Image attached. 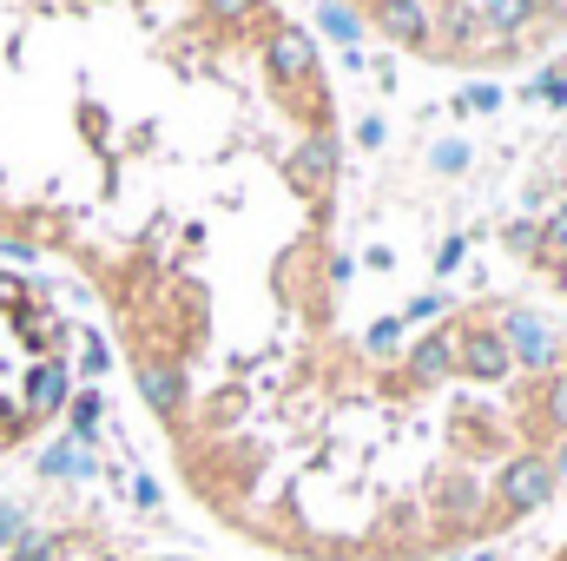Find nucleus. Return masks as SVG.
<instances>
[{
    "mask_svg": "<svg viewBox=\"0 0 567 561\" xmlns=\"http://www.w3.org/2000/svg\"><path fill=\"white\" fill-rule=\"evenodd\" d=\"M396 337H403V317H383V324L370 330V350H396Z\"/></svg>",
    "mask_w": 567,
    "mask_h": 561,
    "instance_id": "13",
    "label": "nucleus"
},
{
    "mask_svg": "<svg viewBox=\"0 0 567 561\" xmlns=\"http://www.w3.org/2000/svg\"><path fill=\"white\" fill-rule=\"evenodd\" d=\"M555 561H567V549H561V555H555Z\"/></svg>",
    "mask_w": 567,
    "mask_h": 561,
    "instance_id": "22",
    "label": "nucleus"
},
{
    "mask_svg": "<svg viewBox=\"0 0 567 561\" xmlns=\"http://www.w3.org/2000/svg\"><path fill=\"white\" fill-rule=\"evenodd\" d=\"M462 165H468V145H462V140L435 145V172H462Z\"/></svg>",
    "mask_w": 567,
    "mask_h": 561,
    "instance_id": "11",
    "label": "nucleus"
},
{
    "mask_svg": "<svg viewBox=\"0 0 567 561\" xmlns=\"http://www.w3.org/2000/svg\"><path fill=\"white\" fill-rule=\"evenodd\" d=\"M548 252H567V205L548 218Z\"/></svg>",
    "mask_w": 567,
    "mask_h": 561,
    "instance_id": "16",
    "label": "nucleus"
},
{
    "mask_svg": "<svg viewBox=\"0 0 567 561\" xmlns=\"http://www.w3.org/2000/svg\"><path fill=\"white\" fill-rule=\"evenodd\" d=\"M502 238H508V252H535L542 245V225H508Z\"/></svg>",
    "mask_w": 567,
    "mask_h": 561,
    "instance_id": "12",
    "label": "nucleus"
},
{
    "mask_svg": "<svg viewBox=\"0 0 567 561\" xmlns=\"http://www.w3.org/2000/svg\"><path fill=\"white\" fill-rule=\"evenodd\" d=\"M455 265H462V238H449V245H442V258H435V272H455Z\"/></svg>",
    "mask_w": 567,
    "mask_h": 561,
    "instance_id": "19",
    "label": "nucleus"
},
{
    "mask_svg": "<svg viewBox=\"0 0 567 561\" xmlns=\"http://www.w3.org/2000/svg\"><path fill=\"white\" fill-rule=\"evenodd\" d=\"M548 429H567V384L548 390Z\"/></svg>",
    "mask_w": 567,
    "mask_h": 561,
    "instance_id": "14",
    "label": "nucleus"
},
{
    "mask_svg": "<svg viewBox=\"0 0 567 561\" xmlns=\"http://www.w3.org/2000/svg\"><path fill=\"white\" fill-rule=\"evenodd\" d=\"M410 370H416V384H442V377H455V370H462V357H455V330L423 337V344L410 350Z\"/></svg>",
    "mask_w": 567,
    "mask_h": 561,
    "instance_id": "5",
    "label": "nucleus"
},
{
    "mask_svg": "<svg viewBox=\"0 0 567 561\" xmlns=\"http://www.w3.org/2000/svg\"><path fill=\"white\" fill-rule=\"evenodd\" d=\"M495 106H502V93H495V86H482V80L455 93V113H495Z\"/></svg>",
    "mask_w": 567,
    "mask_h": 561,
    "instance_id": "10",
    "label": "nucleus"
},
{
    "mask_svg": "<svg viewBox=\"0 0 567 561\" xmlns=\"http://www.w3.org/2000/svg\"><path fill=\"white\" fill-rule=\"evenodd\" d=\"M265 67H271V80H278V86L310 80V67H317V47H310V33L278 27V33H271V53H265Z\"/></svg>",
    "mask_w": 567,
    "mask_h": 561,
    "instance_id": "4",
    "label": "nucleus"
},
{
    "mask_svg": "<svg viewBox=\"0 0 567 561\" xmlns=\"http://www.w3.org/2000/svg\"><path fill=\"white\" fill-rule=\"evenodd\" d=\"M205 7H212V13H218V20H245V13H251V7H258V0H205Z\"/></svg>",
    "mask_w": 567,
    "mask_h": 561,
    "instance_id": "15",
    "label": "nucleus"
},
{
    "mask_svg": "<svg viewBox=\"0 0 567 561\" xmlns=\"http://www.w3.org/2000/svg\"><path fill=\"white\" fill-rule=\"evenodd\" d=\"M455 357H462V370H468L475 384H508V377H515V357H508L502 330H468V337H455Z\"/></svg>",
    "mask_w": 567,
    "mask_h": 561,
    "instance_id": "3",
    "label": "nucleus"
},
{
    "mask_svg": "<svg viewBox=\"0 0 567 561\" xmlns=\"http://www.w3.org/2000/svg\"><path fill=\"white\" fill-rule=\"evenodd\" d=\"M435 310H442V297H416V304L403 310V324H416V317H435Z\"/></svg>",
    "mask_w": 567,
    "mask_h": 561,
    "instance_id": "17",
    "label": "nucleus"
},
{
    "mask_svg": "<svg viewBox=\"0 0 567 561\" xmlns=\"http://www.w3.org/2000/svg\"><path fill=\"white\" fill-rule=\"evenodd\" d=\"M317 20H323V33H337L343 47H357V40H363V20H357L343 0H323V7H317Z\"/></svg>",
    "mask_w": 567,
    "mask_h": 561,
    "instance_id": "9",
    "label": "nucleus"
},
{
    "mask_svg": "<svg viewBox=\"0 0 567 561\" xmlns=\"http://www.w3.org/2000/svg\"><path fill=\"white\" fill-rule=\"evenodd\" d=\"M66 330L33 297V284L0 272V449L27 442L66 404Z\"/></svg>",
    "mask_w": 567,
    "mask_h": 561,
    "instance_id": "1",
    "label": "nucleus"
},
{
    "mask_svg": "<svg viewBox=\"0 0 567 561\" xmlns=\"http://www.w3.org/2000/svg\"><path fill=\"white\" fill-rule=\"evenodd\" d=\"M482 20H488V33H522L535 20V0H488Z\"/></svg>",
    "mask_w": 567,
    "mask_h": 561,
    "instance_id": "8",
    "label": "nucleus"
},
{
    "mask_svg": "<svg viewBox=\"0 0 567 561\" xmlns=\"http://www.w3.org/2000/svg\"><path fill=\"white\" fill-rule=\"evenodd\" d=\"M502 344H508V357H515L522 370H548V364H555V337H548V324H542L535 310H508V317H502Z\"/></svg>",
    "mask_w": 567,
    "mask_h": 561,
    "instance_id": "2",
    "label": "nucleus"
},
{
    "mask_svg": "<svg viewBox=\"0 0 567 561\" xmlns=\"http://www.w3.org/2000/svg\"><path fill=\"white\" fill-rule=\"evenodd\" d=\"M93 561H113V555H93ZM158 561H178V555H158Z\"/></svg>",
    "mask_w": 567,
    "mask_h": 561,
    "instance_id": "21",
    "label": "nucleus"
},
{
    "mask_svg": "<svg viewBox=\"0 0 567 561\" xmlns=\"http://www.w3.org/2000/svg\"><path fill=\"white\" fill-rule=\"evenodd\" d=\"M455 7H468V13H482V7H488V0H455Z\"/></svg>",
    "mask_w": 567,
    "mask_h": 561,
    "instance_id": "20",
    "label": "nucleus"
},
{
    "mask_svg": "<svg viewBox=\"0 0 567 561\" xmlns=\"http://www.w3.org/2000/svg\"><path fill=\"white\" fill-rule=\"evenodd\" d=\"M377 20H383V33H390V40H403V47H423V40H429L423 0H377Z\"/></svg>",
    "mask_w": 567,
    "mask_h": 561,
    "instance_id": "6",
    "label": "nucleus"
},
{
    "mask_svg": "<svg viewBox=\"0 0 567 561\" xmlns=\"http://www.w3.org/2000/svg\"><path fill=\"white\" fill-rule=\"evenodd\" d=\"M330 172H337V145L323 140V133H317V140H310L303 152H297V178H303L310 192H323V185H330Z\"/></svg>",
    "mask_w": 567,
    "mask_h": 561,
    "instance_id": "7",
    "label": "nucleus"
},
{
    "mask_svg": "<svg viewBox=\"0 0 567 561\" xmlns=\"http://www.w3.org/2000/svg\"><path fill=\"white\" fill-rule=\"evenodd\" d=\"M561 284H567V272H561Z\"/></svg>",
    "mask_w": 567,
    "mask_h": 561,
    "instance_id": "23",
    "label": "nucleus"
},
{
    "mask_svg": "<svg viewBox=\"0 0 567 561\" xmlns=\"http://www.w3.org/2000/svg\"><path fill=\"white\" fill-rule=\"evenodd\" d=\"M542 93H548L555 106H567V73H548V80H542Z\"/></svg>",
    "mask_w": 567,
    "mask_h": 561,
    "instance_id": "18",
    "label": "nucleus"
}]
</instances>
